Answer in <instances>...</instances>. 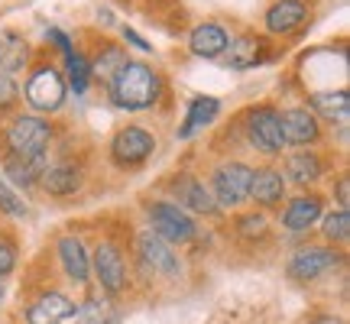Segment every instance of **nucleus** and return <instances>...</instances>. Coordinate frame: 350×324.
Wrapping results in <instances>:
<instances>
[{
  "label": "nucleus",
  "instance_id": "6ab92c4d",
  "mask_svg": "<svg viewBox=\"0 0 350 324\" xmlns=\"http://www.w3.org/2000/svg\"><path fill=\"white\" fill-rule=\"evenodd\" d=\"M262 39L256 36H240L237 42H227V65L230 68H253L262 59Z\"/></svg>",
  "mask_w": 350,
  "mask_h": 324
},
{
  "label": "nucleus",
  "instance_id": "c85d7f7f",
  "mask_svg": "<svg viewBox=\"0 0 350 324\" xmlns=\"http://www.w3.org/2000/svg\"><path fill=\"white\" fill-rule=\"evenodd\" d=\"M350 234V217L347 211H334L325 217V237L327 240H347Z\"/></svg>",
  "mask_w": 350,
  "mask_h": 324
},
{
  "label": "nucleus",
  "instance_id": "393cba45",
  "mask_svg": "<svg viewBox=\"0 0 350 324\" xmlns=\"http://www.w3.org/2000/svg\"><path fill=\"white\" fill-rule=\"evenodd\" d=\"M286 175L292 182H299V185L314 182V178H321V162H318L314 152H295V156H288V162H286Z\"/></svg>",
  "mask_w": 350,
  "mask_h": 324
},
{
  "label": "nucleus",
  "instance_id": "2f4dec72",
  "mask_svg": "<svg viewBox=\"0 0 350 324\" xmlns=\"http://www.w3.org/2000/svg\"><path fill=\"white\" fill-rule=\"evenodd\" d=\"M16 98H20L16 81H13L10 75H3V72H0V111H3V107H10V104H16Z\"/></svg>",
  "mask_w": 350,
  "mask_h": 324
},
{
  "label": "nucleus",
  "instance_id": "423d86ee",
  "mask_svg": "<svg viewBox=\"0 0 350 324\" xmlns=\"http://www.w3.org/2000/svg\"><path fill=\"white\" fill-rule=\"evenodd\" d=\"M94 273H98V282L104 286V292H111V295H120L126 288V266H124V256H120V249L113 247V243H100L94 249Z\"/></svg>",
  "mask_w": 350,
  "mask_h": 324
},
{
  "label": "nucleus",
  "instance_id": "bb28decb",
  "mask_svg": "<svg viewBox=\"0 0 350 324\" xmlns=\"http://www.w3.org/2000/svg\"><path fill=\"white\" fill-rule=\"evenodd\" d=\"M124 65H126V52L120 49V46H107V49L98 55V62L88 65V68H91V75L107 78V81H111V78L117 75V72H120Z\"/></svg>",
  "mask_w": 350,
  "mask_h": 324
},
{
  "label": "nucleus",
  "instance_id": "6e6552de",
  "mask_svg": "<svg viewBox=\"0 0 350 324\" xmlns=\"http://www.w3.org/2000/svg\"><path fill=\"white\" fill-rule=\"evenodd\" d=\"M247 130H250L253 146L262 152H269V156L282 152V146H286V143H282V130H279V113H275L273 107H256V111H250Z\"/></svg>",
  "mask_w": 350,
  "mask_h": 324
},
{
  "label": "nucleus",
  "instance_id": "f3484780",
  "mask_svg": "<svg viewBox=\"0 0 350 324\" xmlns=\"http://www.w3.org/2000/svg\"><path fill=\"white\" fill-rule=\"evenodd\" d=\"M42 188H46L49 195H55V198H62V195H75L78 188H81V172H78V165L62 162V165L46 169V172H42Z\"/></svg>",
  "mask_w": 350,
  "mask_h": 324
},
{
  "label": "nucleus",
  "instance_id": "4468645a",
  "mask_svg": "<svg viewBox=\"0 0 350 324\" xmlns=\"http://www.w3.org/2000/svg\"><path fill=\"white\" fill-rule=\"evenodd\" d=\"M3 172L10 175L13 185H33L39 175L46 172V152H42V156H20V152H7V159H3Z\"/></svg>",
  "mask_w": 350,
  "mask_h": 324
},
{
  "label": "nucleus",
  "instance_id": "a878e982",
  "mask_svg": "<svg viewBox=\"0 0 350 324\" xmlns=\"http://www.w3.org/2000/svg\"><path fill=\"white\" fill-rule=\"evenodd\" d=\"M36 305H39V312H46L55 324L72 321V318H75V312H78V305L72 299H65L62 292H49V295H42Z\"/></svg>",
  "mask_w": 350,
  "mask_h": 324
},
{
  "label": "nucleus",
  "instance_id": "72a5a7b5",
  "mask_svg": "<svg viewBox=\"0 0 350 324\" xmlns=\"http://www.w3.org/2000/svg\"><path fill=\"white\" fill-rule=\"evenodd\" d=\"M49 39H52V42H55V46H59V49L65 52V59L72 55V42H68V36H65L62 29H49Z\"/></svg>",
  "mask_w": 350,
  "mask_h": 324
},
{
  "label": "nucleus",
  "instance_id": "f257e3e1",
  "mask_svg": "<svg viewBox=\"0 0 350 324\" xmlns=\"http://www.w3.org/2000/svg\"><path fill=\"white\" fill-rule=\"evenodd\" d=\"M111 98L117 107H126V111L152 107L156 98H159V78H156V72H152L150 65L126 62L111 78Z\"/></svg>",
  "mask_w": 350,
  "mask_h": 324
},
{
  "label": "nucleus",
  "instance_id": "c756f323",
  "mask_svg": "<svg viewBox=\"0 0 350 324\" xmlns=\"http://www.w3.org/2000/svg\"><path fill=\"white\" fill-rule=\"evenodd\" d=\"M0 211H7V214H13V217H20V214L26 211V204L20 201V195L13 191L3 178H0Z\"/></svg>",
  "mask_w": 350,
  "mask_h": 324
},
{
  "label": "nucleus",
  "instance_id": "5701e85b",
  "mask_svg": "<svg viewBox=\"0 0 350 324\" xmlns=\"http://www.w3.org/2000/svg\"><path fill=\"white\" fill-rule=\"evenodd\" d=\"M75 324H120V312L107 299H88L78 305Z\"/></svg>",
  "mask_w": 350,
  "mask_h": 324
},
{
  "label": "nucleus",
  "instance_id": "ddd939ff",
  "mask_svg": "<svg viewBox=\"0 0 350 324\" xmlns=\"http://www.w3.org/2000/svg\"><path fill=\"white\" fill-rule=\"evenodd\" d=\"M301 23H305V3H299V0H279L266 13L269 33H295Z\"/></svg>",
  "mask_w": 350,
  "mask_h": 324
},
{
  "label": "nucleus",
  "instance_id": "473e14b6",
  "mask_svg": "<svg viewBox=\"0 0 350 324\" xmlns=\"http://www.w3.org/2000/svg\"><path fill=\"white\" fill-rule=\"evenodd\" d=\"M16 262V249H13L10 240H0V275H7Z\"/></svg>",
  "mask_w": 350,
  "mask_h": 324
},
{
  "label": "nucleus",
  "instance_id": "4c0bfd02",
  "mask_svg": "<svg viewBox=\"0 0 350 324\" xmlns=\"http://www.w3.org/2000/svg\"><path fill=\"white\" fill-rule=\"evenodd\" d=\"M0 301H3V282H0Z\"/></svg>",
  "mask_w": 350,
  "mask_h": 324
},
{
  "label": "nucleus",
  "instance_id": "9d476101",
  "mask_svg": "<svg viewBox=\"0 0 350 324\" xmlns=\"http://www.w3.org/2000/svg\"><path fill=\"white\" fill-rule=\"evenodd\" d=\"M139 260H143V266L146 269H152L156 275H175L178 273V260H175L172 247L165 243V240H159L152 230H146V234H139Z\"/></svg>",
  "mask_w": 350,
  "mask_h": 324
},
{
  "label": "nucleus",
  "instance_id": "a211bd4d",
  "mask_svg": "<svg viewBox=\"0 0 350 324\" xmlns=\"http://www.w3.org/2000/svg\"><path fill=\"white\" fill-rule=\"evenodd\" d=\"M175 195H178V208L185 204V208L201 211V214H214V211H217V204L211 201L208 188L201 185V182H195V178H178V182H175Z\"/></svg>",
  "mask_w": 350,
  "mask_h": 324
},
{
  "label": "nucleus",
  "instance_id": "39448f33",
  "mask_svg": "<svg viewBox=\"0 0 350 324\" xmlns=\"http://www.w3.org/2000/svg\"><path fill=\"white\" fill-rule=\"evenodd\" d=\"M65 98V85L62 75L52 68V65H42L39 72H33L29 85H26V100L36 107V111H59Z\"/></svg>",
  "mask_w": 350,
  "mask_h": 324
},
{
  "label": "nucleus",
  "instance_id": "b1692460",
  "mask_svg": "<svg viewBox=\"0 0 350 324\" xmlns=\"http://www.w3.org/2000/svg\"><path fill=\"white\" fill-rule=\"evenodd\" d=\"M23 65H26V42L16 33L3 29L0 33V72L7 75V72H16Z\"/></svg>",
  "mask_w": 350,
  "mask_h": 324
},
{
  "label": "nucleus",
  "instance_id": "aec40b11",
  "mask_svg": "<svg viewBox=\"0 0 350 324\" xmlns=\"http://www.w3.org/2000/svg\"><path fill=\"white\" fill-rule=\"evenodd\" d=\"M224 49H227V33L221 29V26L204 23L191 33V52H195V55L214 59V55H221Z\"/></svg>",
  "mask_w": 350,
  "mask_h": 324
},
{
  "label": "nucleus",
  "instance_id": "412c9836",
  "mask_svg": "<svg viewBox=\"0 0 350 324\" xmlns=\"http://www.w3.org/2000/svg\"><path fill=\"white\" fill-rule=\"evenodd\" d=\"M312 107L325 120H334V124H347L350 117V98L347 91H325V94H312Z\"/></svg>",
  "mask_w": 350,
  "mask_h": 324
},
{
  "label": "nucleus",
  "instance_id": "c9c22d12",
  "mask_svg": "<svg viewBox=\"0 0 350 324\" xmlns=\"http://www.w3.org/2000/svg\"><path fill=\"white\" fill-rule=\"evenodd\" d=\"M124 36L130 39V42H133V46H137V49H143V52H150V49H152L150 42H146V39L139 36V33H133V29H124Z\"/></svg>",
  "mask_w": 350,
  "mask_h": 324
},
{
  "label": "nucleus",
  "instance_id": "4be33fe9",
  "mask_svg": "<svg viewBox=\"0 0 350 324\" xmlns=\"http://www.w3.org/2000/svg\"><path fill=\"white\" fill-rule=\"evenodd\" d=\"M217 111H221V100L217 98H195L191 100V107H188V117H185V126L178 130V137L188 139L198 126H208L217 117Z\"/></svg>",
  "mask_w": 350,
  "mask_h": 324
},
{
  "label": "nucleus",
  "instance_id": "7ed1b4c3",
  "mask_svg": "<svg viewBox=\"0 0 350 324\" xmlns=\"http://www.w3.org/2000/svg\"><path fill=\"white\" fill-rule=\"evenodd\" d=\"M7 146L10 152H20V156H42L46 146L52 139V126L39 117H16L10 126H7Z\"/></svg>",
  "mask_w": 350,
  "mask_h": 324
},
{
  "label": "nucleus",
  "instance_id": "f03ea898",
  "mask_svg": "<svg viewBox=\"0 0 350 324\" xmlns=\"http://www.w3.org/2000/svg\"><path fill=\"white\" fill-rule=\"evenodd\" d=\"M150 224H152V234L159 240H165V243H185V240L195 237V221L178 204H172V201L150 204Z\"/></svg>",
  "mask_w": 350,
  "mask_h": 324
},
{
  "label": "nucleus",
  "instance_id": "dca6fc26",
  "mask_svg": "<svg viewBox=\"0 0 350 324\" xmlns=\"http://www.w3.org/2000/svg\"><path fill=\"white\" fill-rule=\"evenodd\" d=\"M59 256H62V266L72 282H88V273H91V260H88L85 247L78 237H62L59 240Z\"/></svg>",
  "mask_w": 350,
  "mask_h": 324
},
{
  "label": "nucleus",
  "instance_id": "f8f14e48",
  "mask_svg": "<svg viewBox=\"0 0 350 324\" xmlns=\"http://www.w3.org/2000/svg\"><path fill=\"white\" fill-rule=\"evenodd\" d=\"M282 191H286V178L282 172H275V169H260V172H253L250 178V198L262 208H273L275 201H282Z\"/></svg>",
  "mask_w": 350,
  "mask_h": 324
},
{
  "label": "nucleus",
  "instance_id": "9b49d317",
  "mask_svg": "<svg viewBox=\"0 0 350 324\" xmlns=\"http://www.w3.org/2000/svg\"><path fill=\"white\" fill-rule=\"evenodd\" d=\"M279 130H282V143H292V146H305V143L318 139V120L305 107H292V111L279 113Z\"/></svg>",
  "mask_w": 350,
  "mask_h": 324
},
{
  "label": "nucleus",
  "instance_id": "2eb2a0df",
  "mask_svg": "<svg viewBox=\"0 0 350 324\" xmlns=\"http://www.w3.org/2000/svg\"><path fill=\"white\" fill-rule=\"evenodd\" d=\"M321 217V198H314V195H301V198L288 201L286 214H282V224L292 230V234H299V230H308Z\"/></svg>",
  "mask_w": 350,
  "mask_h": 324
},
{
  "label": "nucleus",
  "instance_id": "e433bc0d",
  "mask_svg": "<svg viewBox=\"0 0 350 324\" xmlns=\"http://www.w3.org/2000/svg\"><path fill=\"white\" fill-rule=\"evenodd\" d=\"M312 324H344V321H338V318H314Z\"/></svg>",
  "mask_w": 350,
  "mask_h": 324
},
{
  "label": "nucleus",
  "instance_id": "7c9ffc66",
  "mask_svg": "<svg viewBox=\"0 0 350 324\" xmlns=\"http://www.w3.org/2000/svg\"><path fill=\"white\" fill-rule=\"evenodd\" d=\"M237 230L243 237H262L266 234V217L262 214H243L237 221Z\"/></svg>",
  "mask_w": 350,
  "mask_h": 324
},
{
  "label": "nucleus",
  "instance_id": "cd10ccee",
  "mask_svg": "<svg viewBox=\"0 0 350 324\" xmlns=\"http://www.w3.org/2000/svg\"><path fill=\"white\" fill-rule=\"evenodd\" d=\"M88 75H91V68H88L85 55H78V52H72V55H68V78H72V87H75L78 94H85V87H88Z\"/></svg>",
  "mask_w": 350,
  "mask_h": 324
},
{
  "label": "nucleus",
  "instance_id": "0eeeda50",
  "mask_svg": "<svg viewBox=\"0 0 350 324\" xmlns=\"http://www.w3.org/2000/svg\"><path fill=\"white\" fill-rule=\"evenodd\" d=\"M338 262H340V256L334 253V249L305 247V249H299V253L288 260V275H292V279H299V282H312V279H318L321 273L334 269Z\"/></svg>",
  "mask_w": 350,
  "mask_h": 324
},
{
  "label": "nucleus",
  "instance_id": "1a4fd4ad",
  "mask_svg": "<svg viewBox=\"0 0 350 324\" xmlns=\"http://www.w3.org/2000/svg\"><path fill=\"white\" fill-rule=\"evenodd\" d=\"M152 150H156V139H152L146 130H139V126H126V130H120L111 143L113 159L120 162V165H137V162H143Z\"/></svg>",
  "mask_w": 350,
  "mask_h": 324
},
{
  "label": "nucleus",
  "instance_id": "20e7f679",
  "mask_svg": "<svg viewBox=\"0 0 350 324\" xmlns=\"http://www.w3.org/2000/svg\"><path fill=\"white\" fill-rule=\"evenodd\" d=\"M250 178H253V169L250 165H243V162L221 165V169L214 172V195H217L214 204L237 208L240 201H247L250 198Z\"/></svg>",
  "mask_w": 350,
  "mask_h": 324
},
{
  "label": "nucleus",
  "instance_id": "f704fd0d",
  "mask_svg": "<svg viewBox=\"0 0 350 324\" xmlns=\"http://www.w3.org/2000/svg\"><path fill=\"white\" fill-rule=\"evenodd\" d=\"M338 201H340V211H347V204H350V182H347V178H340V185H338Z\"/></svg>",
  "mask_w": 350,
  "mask_h": 324
}]
</instances>
